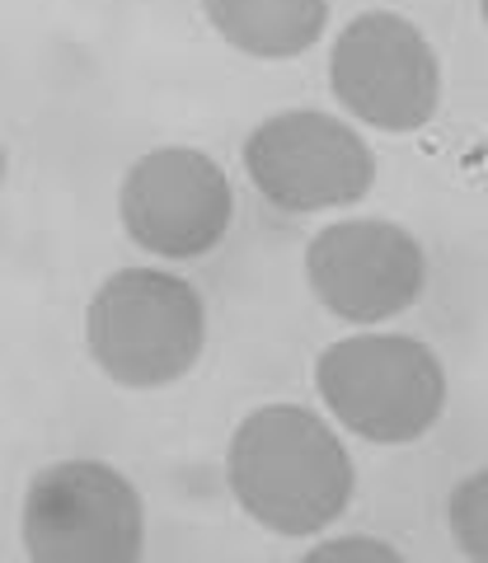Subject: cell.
<instances>
[{
  "mask_svg": "<svg viewBox=\"0 0 488 563\" xmlns=\"http://www.w3.org/2000/svg\"><path fill=\"white\" fill-rule=\"evenodd\" d=\"M225 484L240 512L273 536L306 540L334 526L357 488L343 437L306 404H264L225 446Z\"/></svg>",
  "mask_w": 488,
  "mask_h": 563,
  "instance_id": "6da1fadb",
  "label": "cell"
},
{
  "mask_svg": "<svg viewBox=\"0 0 488 563\" xmlns=\"http://www.w3.org/2000/svg\"><path fill=\"white\" fill-rule=\"evenodd\" d=\"M85 347L122 390H160L198 366L207 306L169 268H118L85 306Z\"/></svg>",
  "mask_w": 488,
  "mask_h": 563,
  "instance_id": "7a4b0ae2",
  "label": "cell"
},
{
  "mask_svg": "<svg viewBox=\"0 0 488 563\" xmlns=\"http://www.w3.org/2000/svg\"><path fill=\"white\" fill-rule=\"evenodd\" d=\"M315 390L334 422L376 446H409L446 409L442 357L409 333H347L315 357Z\"/></svg>",
  "mask_w": 488,
  "mask_h": 563,
  "instance_id": "3957f363",
  "label": "cell"
},
{
  "mask_svg": "<svg viewBox=\"0 0 488 563\" xmlns=\"http://www.w3.org/2000/svg\"><path fill=\"white\" fill-rule=\"evenodd\" d=\"M20 536L33 563H136L146 554V507L122 470L57 461L29 479Z\"/></svg>",
  "mask_w": 488,
  "mask_h": 563,
  "instance_id": "277c9868",
  "label": "cell"
},
{
  "mask_svg": "<svg viewBox=\"0 0 488 563\" xmlns=\"http://www.w3.org/2000/svg\"><path fill=\"white\" fill-rule=\"evenodd\" d=\"M244 174L258 198L310 217L357 207L376 188V151L353 122L320 109H287L264 118L244 141Z\"/></svg>",
  "mask_w": 488,
  "mask_h": 563,
  "instance_id": "5b68a950",
  "label": "cell"
},
{
  "mask_svg": "<svg viewBox=\"0 0 488 563\" xmlns=\"http://www.w3.org/2000/svg\"><path fill=\"white\" fill-rule=\"evenodd\" d=\"M329 90L376 132H418L442 103V62L423 29L395 10H366L329 52Z\"/></svg>",
  "mask_w": 488,
  "mask_h": 563,
  "instance_id": "8992f818",
  "label": "cell"
},
{
  "mask_svg": "<svg viewBox=\"0 0 488 563\" xmlns=\"http://www.w3.org/2000/svg\"><path fill=\"white\" fill-rule=\"evenodd\" d=\"M235 192L207 151L160 146L132 161L118 188V221L136 250L188 263L212 254L231 231Z\"/></svg>",
  "mask_w": 488,
  "mask_h": 563,
  "instance_id": "52a82bcc",
  "label": "cell"
},
{
  "mask_svg": "<svg viewBox=\"0 0 488 563\" xmlns=\"http://www.w3.org/2000/svg\"><path fill=\"white\" fill-rule=\"evenodd\" d=\"M310 296L347 324H386L404 314L428 282V258L404 225L380 217H347L306 244Z\"/></svg>",
  "mask_w": 488,
  "mask_h": 563,
  "instance_id": "ba28073f",
  "label": "cell"
},
{
  "mask_svg": "<svg viewBox=\"0 0 488 563\" xmlns=\"http://www.w3.org/2000/svg\"><path fill=\"white\" fill-rule=\"evenodd\" d=\"M207 24L254 62H291L329 29V0H202Z\"/></svg>",
  "mask_w": 488,
  "mask_h": 563,
  "instance_id": "9c48e42d",
  "label": "cell"
},
{
  "mask_svg": "<svg viewBox=\"0 0 488 563\" xmlns=\"http://www.w3.org/2000/svg\"><path fill=\"white\" fill-rule=\"evenodd\" d=\"M446 521H451L456 550L475 563H488V470H475L469 479L451 488Z\"/></svg>",
  "mask_w": 488,
  "mask_h": 563,
  "instance_id": "30bf717a",
  "label": "cell"
},
{
  "mask_svg": "<svg viewBox=\"0 0 488 563\" xmlns=\"http://www.w3.org/2000/svg\"><path fill=\"white\" fill-rule=\"evenodd\" d=\"M404 554L386 540L371 536H339V540H320L315 550L306 554V563H399Z\"/></svg>",
  "mask_w": 488,
  "mask_h": 563,
  "instance_id": "8fae6325",
  "label": "cell"
},
{
  "mask_svg": "<svg viewBox=\"0 0 488 563\" xmlns=\"http://www.w3.org/2000/svg\"><path fill=\"white\" fill-rule=\"evenodd\" d=\"M0 179H5V146H0Z\"/></svg>",
  "mask_w": 488,
  "mask_h": 563,
  "instance_id": "7c38bea8",
  "label": "cell"
},
{
  "mask_svg": "<svg viewBox=\"0 0 488 563\" xmlns=\"http://www.w3.org/2000/svg\"><path fill=\"white\" fill-rule=\"evenodd\" d=\"M479 14H484V24H488V0H479Z\"/></svg>",
  "mask_w": 488,
  "mask_h": 563,
  "instance_id": "4fadbf2b",
  "label": "cell"
}]
</instances>
